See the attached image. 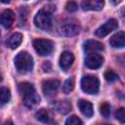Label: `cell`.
<instances>
[{"label":"cell","mask_w":125,"mask_h":125,"mask_svg":"<svg viewBox=\"0 0 125 125\" xmlns=\"http://www.w3.org/2000/svg\"><path fill=\"white\" fill-rule=\"evenodd\" d=\"M19 92L22 96L23 104L29 108H36L40 103V97L35 91L32 84L28 82H22L19 84Z\"/></svg>","instance_id":"6da1fadb"},{"label":"cell","mask_w":125,"mask_h":125,"mask_svg":"<svg viewBox=\"0 0 125 125\" xmlns=\"http://www.w3.org/2000/svg\"><path fill=\"white\" fill-rule=\"evenodd\" d=\"M15 66L17 70L21 73H26L33 68V59L27 52H20L15 60Z\"/></svg>","instance_id":"7a4b0ae2"},{"label":"cell","mask_w":125,"mask_h":125,"mask_svg":"<svg viewBox=\"0 0 125 125\" xmlns=\"http://www.w3.org/2000/svg\"><path fill=\"white\" fill-rule=\"evenodd\" d=\"M58 30H59V33L61 35L71 37V36H74V35L79 33L80 25H79V22L76 21L75 20L66 19V20H63L60 23Z\"/></svg>","instance_id":"3957f363"},{"label":"cell","mask_w":125,"mask_h":125,"mask_svg":"<svg viewBox=\"0 0 125 125\" xmlns=\"http://www.w3.org/2000/svg\"><path fill=\"white\" fill-rule=\"evenodd\" d=\"M100 88V81L99 79L94 75H86L81 79V89L83 92L95 95L99 92Z\"/></svg>","instance_id":"277c9868"},{"label":"cell","mask_w":125,"mask_h":125,"mask_svg":"<svg viewBox=\"0 0 125 125\" xmlns=\"http://www.w3.org/2000/svg\"><path fill=\"white\" fill-rule=\"evenodd\" d=\"M33 47L36 53L42 57L49 56L54 51V43L48 39H34L33 40Z\"/></svg>","instance_id":"5b68a950"},{"label":"cell","mask_w":125,"mask_h":125,"mask_svg":"<svg viewBox=\"0 0 125 125\" xmlns=\"http://www.w3.org/2000/svg\"><path fill=\"white\" fill-rule=\"evenodd\" d=\"M34 24L36 27H38L40 29H43V30L49 29L52 25L50 11L46 10V9L40 10L34 17Z\"/></svg>","instance_id":"8992f818"},{"label":"cell","mask_w":125,"mask_h":125,"mask_svg":"<svg viewBox=\"0 0 125 125\" xmlns=\"http://www.w3.org/2000/svg\"><path fill=\"white\" fill-rule=\"evenodd\" d=\"M117 27H118V21L115 19H110L107 21H105L104 24H102L99 28H97L95 34L98 37H104L107 34H109L111 31L115 30Z\"/></svg>","instance_id":"52a82bcc"},{"label":"cell","mask_w":125,"mask_h":125,"mask_svg":"<svg viewBox=\"0 0 125 125\" xmlns=\"http://www.w3.org/2000/svg\"><path fill=\"white\" fill-rule=\"evenodd\" d=\"M104 57L97 53L89 54L85 59V65L91 69H97L101 67L104 63Z\"/></svg>","instance_id":"ba28073f"},{"label":"cell","mask_w":125,"mask_h":125,"mask_svg":"<svg viewBox=\"0 0 125 125\" xmlns=\"http://www.w3.org/2000/svg\"><path fill=\"white\" fill-rule=\"evenodd\" d=\"M60 87V81L56 79H51V80H45L42 84V90L45 96L47 97H52L57 94L58 89Z\"/></svg>","instance_id":"9c48e42d"},{"label":"cell","mask_w":125,"mask_h":125,"mask_svg":"<svg viewBox=\"0 0 125 125\" xmlns=\"http://www.w3.org/2000/svg\"><path fill=\"white\" fill-rule=\"evenodd\" d=\"M15 21V14L12 10L7 9L0 14V24L5 28H10Z\"/></svg>","instance_id":"30bf717a"},{"label":"cell","mask_w":125,"mask_h":125,"mask_svg":"<svg viewBox=\"0 0 125 125\" xmlns=\"http://www.w3.org/2000/svg\"><path fill=\"white\" fill-rule=\"evenodd\" d=\"M73 61H74V56L71 52L69 51H64L62 53L61 57H60V66L62 70L66 71L73 63Z\"/></svg>","instance_id":"8fae6325"},{"label":"cell","mask_w":125,"mask_h":125,"mask_svg":"<svg viewBox=\"0 0 125 125\" xmlns=\"http://www.w3.org/2000/svg\"><path fill=\"white\" fill-rule=\"evenodd\" d=\"M104 3L102 0H86L81 3V7L85 11H101Z\"/></svg>","instance_id":"7c38bea8"},{"label":"cell","mask_w":125,"mask_h":125,"mask_svg":"<svg viewBox=\"0 0 125 125\" xmlns=\"http://www.w3.org/2000/svg\"><path fill=\"white\" fill-rule=\"evenodd\" d=\"M77 105L83 115H85L86 117H92L94 110H93V104L90 102L86 100H79Z\"/></svg>","instance_id":"4fadbf2b"},{"label":"cell","mask_w":125,"mask_h":125,"mask_svg":"<svg viewBox=\"0 0 125 125\" xmlns=\"http://www.w3.org/2000/svg\"><path fill=\"white\" fill-rule=\"evenodd\" d=\"M109 44L113 48H123L125 45V34L123 31L115 33L109 39Z\"/></svg>","instance_id":"5bb4252c"},{"label":"cell","mask_w":125,"mask_h":125,"mask_svg":"<svg viewBox=\"0 0 125 125\" xmlns=\"http://www.w3.org/2000/svg\"><path fill=\"white\" fill-rule=\"evenodd\" d=\"M84 47V51L85 52H97V51H103L104 50V45L99 42V41H96V40H88L84 43L83 45Z\"/></svg>","instance_id":"9a60e30c"},{"label":"cell","mask_w":125,"mask_h":125,"mask_svg":"<svg viewBox=\"0 0 125 125\" xmlns=\"http://www.w3.org/2000/svg\"><path fill=\"white\" fill-rule=\"evenodd\" d=\"M53 107L61 114H66L71 109V104L67 101H58L53 104Z\"/></svg>","instance_id":"2e32d148"},{"label":"cell","mask_w":125,"mask_h":125,"mask_svg":"<svg viewBox=\"0 0 125 125\" xmlns=\"http://www.w3.org/2000/svg\"><path fill=\"white\" fill-rule=\"evenodd\" d=\"M21 41H22V35L19 32H16L13 35H11L7 44H8V47L14 50V49H17L21 44Z\"/></svg>","instance_id":"e0dca14e"},{"label":"cell","mask_w":125,"mask_h":125,"mask_svg":"<svg viewBox=\"0 0 125 125\" xmlns=\"http://www.w3.org/2000/svg\"><path fill=\"white\" fill-rule=\"evenodd\" d=\"M35 117H36V119H37L38 121H40V122H42V123H45V124L49 123L50 120H51L50 113H49V111H48L47 109H45V108L39 109V110L36 112Z\"/></svg>","instance_id":"ac0fdd59"},{"label":"cell","mask_w":125,"mask_h":125,"mask_svg":"<svg viewBox=\"0 0 125 125\" xmlns=\"http://www.w3.org/2000/svg\"><path fill=\"white\" fill-rule=\"evenodd\" d=\"M11 99V91L8 87H1L0 88V103L6 104Z\"/></svg>","instance_id":"d6986e66"},{"label":"cell","mask_w":125,"mask_h":125,"mask_svg":"<svg viewBox=\"0 0 125 125\" xmlns=\"http://www.w3.org/2000/svg\"><path fill=\"white\" fill-rule=\"evenodd\" d=\"M73 88H74V78L69 77L64 81V83L62 85V91H63V93L68 94L73 90Z\"/></svg>","instance_id":"ffe728a7"},{"label":"cell","mask_w":125,"mask_h":125,"mask_svg":"<svg viewBox=\"0 0 125 125\" xmlns=\"http://www.w3.org/2000/svg\"><path fill=\"white\" fill-rule=\"evenodd\" d=\"M104 76L105 80H106V81H109V82L116 81V80L119 78L118 74H117L116 72H114L113 70H111V69L106 70V71L104 72Z\"/></svg>","instance_id":"44dd1931"},{"label":"cell","mask_w":125,"mask_h":125,"mask_svg":"<svg viewBox=\"0 0 125 125\" xmlns=\"http://www.w3.org/2000/svg\"><path fill=\"white\" fill-rule=\"evenodd\" d=\"M100 111L104 117H108L110 114V104L106 102L103 103L100 106Z\"/></svg>","instance_id":"7402d4cb"},{"label":"cell","mask_w":125,"mask_h":125,"mask_svg":"<svg viewBox=\"0 0 125 125\" xmlns=\"http://www.w3.org/2000/svg\"><path fill=\"white\" fill-rule=\"evenodd\" d=\"M65 125H83V123H82L80 118H78L75 115H72L66 119Z\"/></svg>","instance_id":"603a6c76"},{"label":"cell","mask_w":125,"mask_h":125,"mask_svg":"<svg viewBox=\"0 0 125 125\" xmlns=\"http://www.w3.org/2000/svg\"><path fill=\"white\" fill-rule=\"evenodd\" d=\"M115 117L121 123H124L125 122V109H124V107H120V108H118L115 111Z\"/></svg>","instance_id":"cb8c5ba5"},{"label":"cell","mask_w":125,"mask_h":125,"mask_svg":"<svg viewBox=\"0 0 125 125\" xmlns=\"http://www.w3.org/2000/svg\"><path fill=\"white\" fill-rule=\"evenodd\" d=\"M65 9L67 12L69 13H73V12H76L77 9H78V5L74 2V1H68L65 5Z\"/></svg>","instance_id":"d4e9b609"},{"label":"cell","mask_w":125,"mask_h":125,"mask_svg":"<svg viewBox=\"0 0 125 125\" xmlns=\"http://www.w3.org/2000/svg\"><path fill=\"white\" fill-rule=\"evenodd\" d=\"M42 68H43V70H44L45 72L51 71V69H52V64H51V62H44Z\"/></svg>","instance_id":"484cf974"},{"label":"cell","mask_w":125,"mask_h":125,"mask_svg":"<svg viewBox=\"0 0 125 125\" xmlns=\"http://www.w3.org/2000/svg\"><path fill=\"white\" fill-rule=\"evenodd\" d=\"M4 125H14V124H13L11 121H7V122L4 123Z\"/></svg>","instance_id":"4316f807"},{"label":"cell","mask_w":125,"mask_h":125,"mask_svg":"<svg viewBox=\"0 0 125 125\" xmlns=\"http://www.w3.org/2000/svg\"><path fill=\"white\" fill-rule=\"evenodd\" d=\"M103 125H111V124H103Z\"/></svg>","instance_id":"83f0119b"}]
</instances>
